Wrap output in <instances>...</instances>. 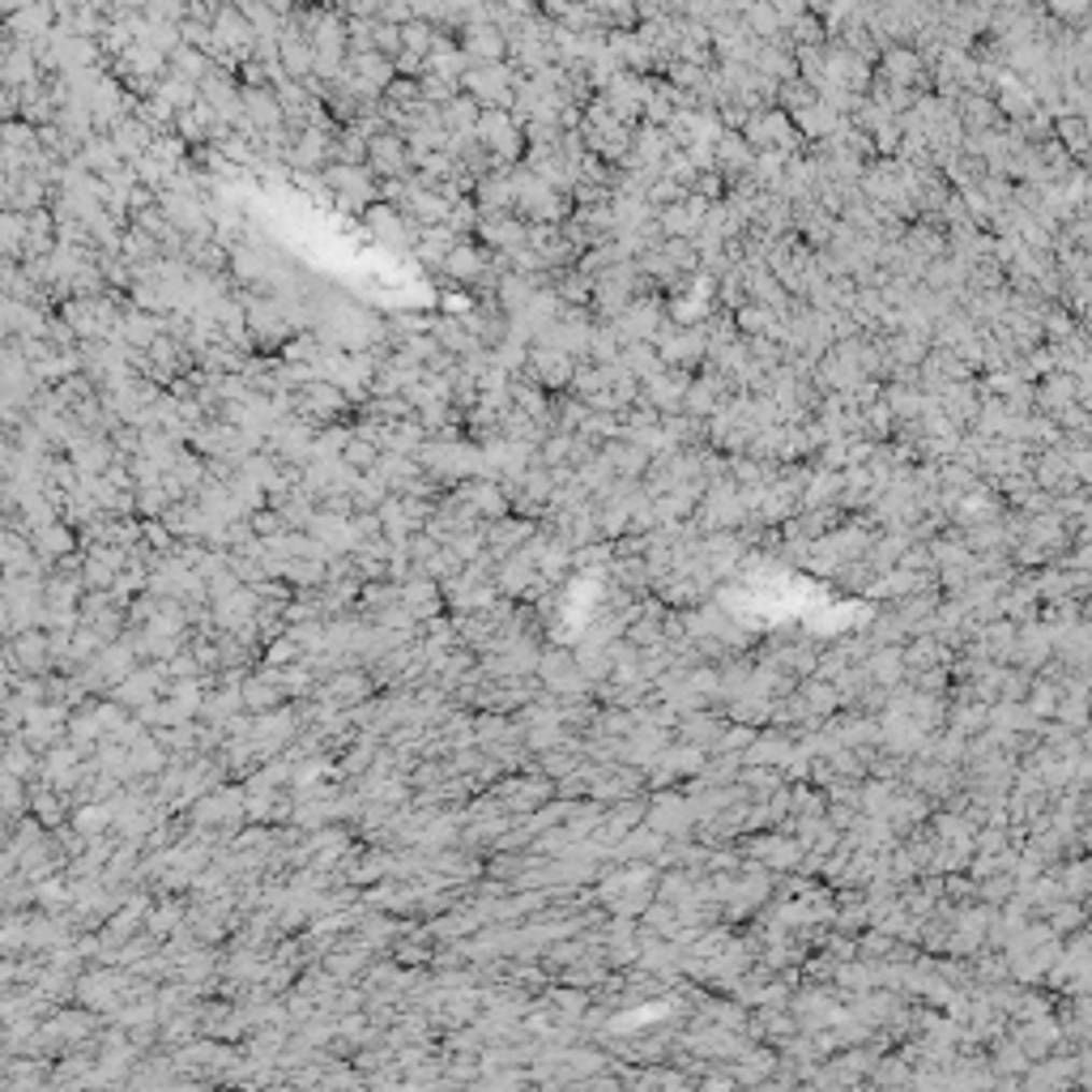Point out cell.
Segmentation results:
<instances>
[{
	"instance_id": "cell-1",
	"label": "cell",
	"mask_w": 1092,
	"mask_h": 1092,
	"mask_svg": "<svg viewBox=\"0 0 1092 1092\" xmlns=\"http://www.w3.org/2000/svg\"><path fill=\"white\" fill-rule=\"evenodd\" d=\"M614 325V334L623 338V346H632V342H653L662 329H666V303L657 299V295H640V299H632V308L619 316V321H610Z\"/></svg>"
},
{
	"instance_id": "cell-2",
	"label": "cell",
	"mask_w": 1092,
	"mask_h": 1092,
	"mask_svg": "<svg viewBox=\"0 0 1092 1092\" xmlns=\"http://www.w3.org/2000/svg\"><path fill=\"white\" fill-rule=\"evenodd\" d=\"M572 371L577 364L568 359V355H559V351H547V346H529V364H525V380H534L547 397L551 393H568V384H572Z\"/></svg>"
},
{
	"instance_id": "cell-3",
	"label": "cell",
	"mask_w": 1092,
	"mask_h": 1092,
	"mask_svg": "<svg viewBox=\"0 0 1092 1092\" xmlns=\"http://www.w3.org/2000/svg\"><path fill=\"white\" fill-rule=\"evenodd\" d=\"M457 47H462V56H466L470 65H479V69L508 60V43H504V34H499L495 22H470V26H466V39H462Z\"/></svg>"
},
{
	"instance_id": "cell-4",
	"label": "cell",
	"mask_w": 1092,
	"mask_h": 1092,
	"mask_svg": "<svg viewBox=\"0 0 1092 1092\" xmlns=\"http://www.w3.org/2000/svg\"><path fill=\"white\" fill-rule=\"evenodd\" d=\"M751 162H755V154H751V145H747L738 132H722V137L713 141V171L726 180V188L734 180L751 175Z\"/></svg>"
},
{
	"instance_id": "cell-5",
	"label": "cell",
	"mask_w": 1092,
	"mask_h": 1092,
	"mask_svg": "<svg viewBox=\"0 0 1092 1092\" xmlns=\"http://www.w3.org/2000/svg\"><path fill=\"white\" fill-rule=\"evenodd\" d=\"M479 240L486 247H495L499 256H512V252H521L525 240H529V227L516 218V214H504V218H486L479 223Z\"/></svg>"
},
{
	"instance_id": "cell-6",
	"label": "cell",
	"mask_w": 1092,
	"mask_h": 1092,
	"mask_svg": "<svg viewBox=\"0 0 1092 1092\" xmlns=\"http://www.w3.org/2000/svg\"><path fill=\"white\" fill-rule=\"evenodd\" d=\"M534 534H538V521H525V516H516V521H512V512H508L504 521H491V525L483 529L486 547H495V555H508V551L525 547Z\"/></svg>"
},
{
	"instance_id": "cell-7",
	"label": "cell",
	"mask_w": 1092,
	"mask_h": 1092,
	"mask_svg": "<svg viewBox=\"0 0 1092 1092\" xmlns=\"http://www.w3.org/2000/svg\"><path fill=\"white\" fill-rule=\"evenodd\" d=\"M440 273H453L457 282H479V278H486V252L479 247V243L457 240L453 243V252L444 256Z\"/></svg>"
},
{
	"instance_id": "cell-8",
	"label": "cell",
	"mask_w": 1092,
	"mask_h": 1092,
	"mask_svg": "<svg viewBox=\"0 0 1092 1092\" xmlns=\"http://www.w3.org/2000/svg\"><path fill=\"white\" fill-rule=\"evenodd\" d=\"M367 227L375 231V240H384V243H406V236H410V223L401 218V210H397V205H384V201H371V205H367Z\"/></svg>"
},
{
	"instance_id": "cell-9",
	"label": "cell",
	"mask_w": 1092,
	"mask_h": 1092,
	"mask_svg": "<svg viewBox=\"0 0 1092 1092\" xmlns=\"http://www.w3.org/2000/svg\"><path fill=\"white\" fill-rule=\"evenodd\" d=\"M619 364L627 367L640 384H649V380H657V375L666 371V364H662V355H657V346H653V342H632V346H623Z\"/></svg>"
},
{
	"instance_id": "cell-10",
	"label": "cell",
	"mask_w": 1092,
	"mask_h": 1092,
	"mask_svg": "<svg viewBox=\"0 0 1092 1092\" xmlns=\"http://www.w3.org/2000/svg\"><path fill=\"white\" fill-rule=\"evenodd\" d=\"M1054 141L1072 154V162L1084 167V158H1089V120H1080V116H1059V120H1054Z\"/></svg>"
},
{
	"instance_id": "cell-11",
	"label": "cell",
	"mask_w": 1092,
	"mask_h": 1092,
	"mask_svg": "<svg viewBox=\"0 0 1092 1092\" xmlns=\"http://www.w3.org/2000/svg\"><path fill=\"white\" fill-rule=\"evenodd\" d=\"M657 252L670 260V269H675V273H700V256H696L692 240H666Z\"/></svg>"
},
{
	"instance_id": "cell-12",
	"label": "cell",
	"mask_w": 1092,
	"mask_h": 1092,
	"mask_svg": "<svg viewBox=\"0 0 1092 1092\" xmlns=\"http://www.w3.org/2000/svg\"><path fill=\"white\" fill-rule=\"evenodd\" d=\"M687 197H700V201H709V205H718V201H726V180L718 175V171H700L696 180H692V188H687Z\"/></svg>"
}]
</instances>
